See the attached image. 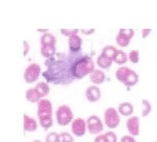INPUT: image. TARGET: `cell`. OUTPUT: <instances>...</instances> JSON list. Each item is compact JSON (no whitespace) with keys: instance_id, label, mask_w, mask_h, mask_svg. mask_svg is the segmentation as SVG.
Returning a JSON list of instances; mask_svg holds the SVG:
<instances>
[{"instance_id":"obj_25","label":"cell","mask_w":157,"mask_h":142,"mask_svg":"<svg viewBox=\"0 0 157 142\" xmlns=\"http://www.w3.org/2000/svg\"><path fill=\"white\" fill-rule=\"evenodd\" d=\"M38 120H39L40 125H41L45 131H47L48 129L50 128L52 126V124H53V118H52V116L47 117V118H39Z\"/></svg>"},{"instance_id":"obj_19","label":"cell","mask_w":157,"mask_h":142,"mask_svg":"<svg viewBox=\"0 0 157 142\" xmlns=\"http://www.w3.org/2000/svg\"><path fill=\"white\" fill-rule=\"evenodd\" d=\"M113 59L108 58L103 54H100L97 58V64L100 68L103 69H107L111 66Z\"/></svg>"},{"instance_id":"obj_7","label":"cell","mask_w":157,"mask_h":142,"mask_svg":"<svg viewBox=\"0 0 157 142\" xmlns=\"http://www.w3.org/2000/svg\"><path fill=\"white\" fill-rule=\"evenodd\" d=\"M41 74V67L36 62H32L29 64L25 69L23 77L26 82L32 83L35 82Z\"/></svg>"},{"instance_id":"obj_24","label":"cell","mask_w":157,"mask_h":142,"mask_svg":"<svg viewBox=\"0 0 157 142\" xmlns=\"http://www.w3.org/2000/svg\"><path fill=\"white\" fill-rule=\"evenodd\" d=\"M152 111V105L147 99H142V116L147 117Z\"/></svg>"},{"instance_id":"obj_26","label":"cell","mask_w":157,"mask_h":142,"mask_svg":"<svg viewBox=\"0 0 157 142\" xmlns=\"http://www.w3.org/2000/svg\"><path fill=\"white\" fill-rule=\"evenodd\" d=\"M45 142H60V135L55 132H52L45 136Z\"/></svg>"},{"instance_id":"obj_12","label":"cell","mask_w":157,"mask_h":142,"mask_svg":"<svg viewBox=\"0 0 157 142\" xmlns=\"http://www.w3.org/2000/svg\"><path fill=\"white\" fill-rule=\"evenodd\" d=\"M85 96L90 102H96L101 98V91L97 85H90L86 89Z\"/></svg>"},{"instance_id":"obj_28","label":"cell","mask_w":157,"mask_h":142,"mask_svg":"<svg viewBox=\"0 0 157 142\" xmlns=\"http://www.w3.org/2000/svg\"><path fill=\"white\" fill-rule=\"evenodd\" d=\"M139 55L140 52L138 49H133V50H131L129 52L128 58L131 62L136 64V63H138V61H139Z\"/></svg>"},{"instance_id":"obj_14","label":"cell","mask_w":157,"mask_h":142,"mask_svg":"<svg viewBox=\"0 0 157 142\" xmlns=\"http://www.w3.org/2000/svg\"><path fill=\"white\" fill-rule=\"evenodd\" d=\"M83 40L79 35H75L69 37L68 46L69 50L73 52H79L82 45Z\"/></svg>"},{"instance_id":"obj_6","label":"cell","mask_w":157,"mask_h":142,"mask_svg":"<svg viewBox=\"0 0 157 142\" xmlns=\"http://www.w3.org/2000/svg\"><path fill=\"white\" fill-rule=\"evenodd\" d=\"M87 129L90 135H98L104 129V124L101 118L96 115H90L86 120Z\"/></svg>"},{"instance_id":"obj_23","label":"cell","mask_w":157,"mask_h":142,"mask_svg":"<svg viewBox=\"0 0 157 142\" xmlns=\"http://www.w3.org/2000/svg\"><path fill=\"white\" fill-rule=\"evenodd\" d=\"M117 51V49L114 45H107L103 48L101 53L106 55L108 58H111L113 61V57H114Z\"/></svg>"},{"instance_id":"obj_33","label":"cell","mask_w":157,"mask_h":142,"mask_svg":"<svg viewBox=\"0 0 157 142\" xmlns=\"http://www.w3.org/2000/svg\"><path fill=\"white\" fill-rule=\"evenodd\" d=\"M81 32H82V33L84 34V35H91L92 33H94V32H95V29H81Z\"/></svg>"},{"instance_id":"obj_2","label":"cell","mask_w":157,"mask_h":142,"mask_svg":"<svg viewBox=\"0 0 157 142\" xmlns=\"http://www.w3.org/2000/svg\"><path fill=\"white\" fill-rule=\"evenodd\" d=\"M95 69V63L91 57L87 54H81L77 58L71 68V73L75 79H81L90 75Z\"/></svg>"},{"instance_id":"obj_8","label":"cell","mask_w":157,"mask_h":142,"mask_svg":"<svg viewBox=\"0 0 157 142\" xmlns=\"http://www.w3.org/2000/svg\"><path fill=\"white\" fill-rule=\"evenodd\" d=\"M133 35H134V30L133 29H120L115 39L120 46L125 47L130 44V40L133 38Z\"/></svg>"},{"instance_id":"obj_27","label":"cell","mask_w":157,"mask_h":142,"mask_svg":"<svg viewBox=\"0 0 157 142\" xmlns=\"http://www.w3.org/2000/svg\"><path fill=\"white\" fill-rule=\"evenodd\" d=\"M60 135V142H74L73 136L71 134L67 132H62L59 134Z\"/></svg>"},{"instance_id":"obj_9","label":"cell","mask_w":157,"mask_h":142,"mask_svg":"<svg viewBox=\"0 0 157 142\" xmlns=\"http://www.w3.org/2000/svg\"><path fill=\"white\" fill-rule=\"evenodd\" d=\"M38 119L42 118L52 116V102L47 98H41L38 102V112H37Z\"/></svg>"},{"instance_id":"obj_18","label":"cell","mask_w":157,"mask_h":142,"mask_svg":"<svg viewBox=\"0 0 157 142\" xmlns=\"http://www.w3.org/2000/svg\"><path fill=\"white\" fill-rule=\"evenodd\" d=\"M35 89L41 98H44V97L48 95V94L50 92V87H49L48 83L45 81H39L35 85Z\"/></svg>"},{"instance_id":"obj_11","label":"cell","mask_w":157,"mask_h":142,"mask_svg":"<svg viewBox=\"0 0 157 142\" xmlns=\"http://www.w3.org/2000/svg\"><path fill=\"white\" fill-rule=\"evenodd\" d=\"M126 127L129 133L133 136L140 135V118L136 115L130 116L126 122Z\"/></svg>"},{"instance_id":"obj_4","label":"cell","mask_w":157,"mask_h":142,"mask_svg":"<svg viewBox=\"0 0 157 142\" xmlns=\"http://www.w3.org/2000/svg\"><path fill=\"white\" fill-rule=\"evenodd\" d=\"M55 115L57 122L61 126H67L73 121L74 114L71 108L67 105H60L57 108Z\"/></svg>"},{"instance_id":"obj_1","label":"cell","mask_w":157,"mask_h":142,"mask_svg":"<svg viewBox=\"0 0 157 142\" xmlns=\"http://www.w3.org/2000/svg\"><path fill=\"white\" fill-rule=\"evenodd\" d=\"M81 53L69 52H57L55 56L47 58L44 65L47 69L42 73L46 82L55 85H69L75 81L71 73L73 63Z\"/></svg>"},{"instance_id":"obj_3","label":"cell","mask_w":157,"mask_h":142,"mask_svg":"<svg viewBox=\"0 0 157 142\" xmlns=\"http://www.w3.org/2000/svg\"><path fill=\"white\" fill-rule=\"evenodd\" d=\"M115 76L118 81L122 82L127 88L136 85L139 81L138 74L134 70L127 66H121L118 68L115 72Z\"/></svg>"},{"instance_id":"obj_16","label":"cell","mask_w":157,"mask_h":142,"mask_svg":"<svg viewBox=\"0 0 157 142\" xmlns=\"http://www.w3.org/2000/svg\"><path fill=\"white\" fill-rule=\"evenodd\" d=\"M40 52L41 55L46 58H52L56 55V45H41Z\"/></svg>"},{"instance_id":"obj_20","label":"cell","mask_w":157,"mask_h":142,"mask_svg":"<svg viewBox=\"0 0 157 142\" xmlns=\"http://www.w3.org/2000/svg\"><path fill=\"white\" fill-rule=\"evenodd\" d=\"M25 98L27 101H30L32 103H38L40 101V99H41L40 98L39 95L38 94V92H36L35 88H29V89L26 90L25 92Z\"/></svg>"},{"instance_id":"obj_31","label":"cell","mask_w":157,"mask_h":142,"mask_svg":"<svg viewBox=\"0 0 157 142\" xmlns=\"http://www.w3.org/2000/svg\"><path fill=\"white\" fill-rule=\"evenodd\" d=\"M121 142H136V140L133 135H125L121 138Z\"/></svg>"},{"instance_id":"obj_22","label":"cell","mask_w":157,"mask_h":142,"mask_svg":"<svg viewBox=\"0 0 157 142\" xmlns=\"http://www.w3.org/2000/svg\"><path fill=\"white\" fill-rule=\"evenodd\" d=\"M128 59L127 53L122 49H117L114 57H113V61L118 65L125 64Z\"/></svg>"},{"instance_id":"obj_37","label":"cell","mask_w":157,"mask_h":142,"mask_svg":"<svg viewBox=\"0 0 157 142\" xmlns=\"http://www.w3.org/2000/svg\"><path fill=\"white\" fill-rule=\"evenodd\" d=\"M32 142H42V141H41L40 140H35V141H33Z\"/></svg>"},{"instance_id":"obj_30","label":"cell","mask_w":157,"mask_h":142,"mask_svg":"<svg viewBox=\"0 0 157 142\" xmlns=\"http://www.w3.org/2000/svg\"><path fill=\"white\" fill-rule=\"evenodd\" d=\"M79 32L78 29H61V33L63 34L65 36L71 37L72 35H78V32Z\"/></svg>"},{"instance_id":"obj_15","label":"cell","mask_w":157,"mask_h":142,"mask_svg":"<svg viewBox=\"0 0 157 142\" xmlns=\"http://www.w3.org/2000/svg\"><path fill=\"white\" fill-rule=\"evenodd\" d=\"M106 75L101 69H94L90 75V80L92 83L95 85H101L104 81Z\"/></svg>"},{"instance_id":"obj_36","label":"cell","mask_w":157,"mask_h":142,"mask_svg":"<svg viewBox=\"0 0 157 142\" xmlns=\"http://www.w3.org/2000/svg\"><path fill=\"white\" fill-rule=\"evenodd\" d=\"M37 30H38V32H43V33H45V32H48V29H38Z\"/></svg>"},{"instance_id":"obj_13","label":"cell","mask_w":157,"mask_h":142,"mask_svg":"<svg viewBox=\"0 0 157 142\" xmlns=\"http://www.w3.org/2000/svg\"><path fill=\"white\" fill-rule=\"evenodd\" d=\"M23 128L25 132H34L38 129V123L34 118L29 116L27 114L23 115Z\"/></svg>"},{"instance_id":"obj_38","label":"cell","mask_w":157,"mask_h":142,"mask_svg":"<svg viewBox=\"0 0 157 142\" xmlns=\"http://www.w3.org/2000/svg\"><path fill=\"white\" fill-rule=\"evenodd\" d=\"M155 142H157V141H155Z\"/></svg>"},{"instance_id":"obj_32","label":"cell","mask_w":157,"mask_h":142,"mask_svg":"<svg viewBox=\"0 0 157 142\" xmlns=\"http://www.w3.org/2000/svg\"><path fill=\"white\" fill-rule=\"evenodd\" d=\"M29 49H30V45H29V42L26 40L23 41V55H26L28 54V52H29Z\"/></svg>"},{"instance_id":"obj_17","label":"cell","mask_w":157,"mask_h":142,"mask_svg":"<svg viewBox=\"0 0 157 142\" xmlns=\"http://www.w3.org/2000/svg\"><path fill=\"white\" fill-rule=\"evenodd\" d=\"M133 105L129 101H124L118 106V112L121 115L126 117L131 115L133 112Z\"/></svg>"},{"instance_id":"obj_10","label":"cell","mask_w":157,"mask_h":142,"mask_svg":"<svg viewBox=\"0 0 157 142\" xmlns=\"http://www.w3.org/2000/svg\"><path fill=\"white\" fill-rule=\"evenodd\" d=\"M87 129V124L86 121L82 118H77L74 119L71 125V132L76 137H82L86 133Z\"/></svg>"},{"instance_id":"obj_5","label":"cell","mask_w":157,"mask_h":142,"mask_svg":"<svg viewBox=\"0 0 157 142\" xmlns=\"http://www.w3.org/2000/svg\"><path fill=\"white\" fill-rule=\"evenodd\" d=\"M104 123L110 129L117 127L121 123L120 118L117 109L113 107H109L104 112Z\"/></svg>"},{"instance_id":"obj_29","label":"cell","mask_w":157,"mask_h":142,"mask_svg":"<svg viewBox=\"0 0 157 142\" xmlns=\"http://www.w3.org/2000/svg\"><path fill=\"white\" fill-rule=\"evenodd\" d=\"M104 135L107 142H117V136L113 131H108Z\"/></svg>"},{"instance_id":"obj_21","label":"cell","mask_w":157,"mask_h":142,"mask_svg":"<svg viewBox=\"0 0 157 142\" xmlns=\"http://www.w3.org/2000/svg\"><path fill=\"white\" fill-rule=\"evenodd\" d=\"M40 44L41 45H56V38L51 32L43 33L40 38Z\"/></svg>"},{"instance_id":"obj_34","label":"cell","mask_w":157,"mask_h":142,"mask_svg":"<svg viewBox=\"0 0 157 142\" xmlns=\"http://www.w3.org/2000/svg\"><path fill=\"white\" fill-rule=\"evenodd\" d=\"M152 32V29H144L142 30V37L143 38H146L150 32Z\"/></svg>"},{"instance_id":"obj_35","label":"cell","mask_w":157,"mask_h":142,"mask_svg":"<svg viewBox=\"0 0 157 142\" xmlns=\"http://www.w3.org/2000/svg\"><path fill=\"white\" fill-rule=\"evenodd\" d=\"M94 142H107L106 141L104 135H97L94 139Z\"/></svg>"}]
</instances>
